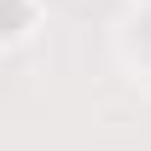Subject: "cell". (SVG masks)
<instances>
[{
    "instance_id": "obj_1",
    "label": "cell",
    "mask_w": 151,
    "mask_h": 151,
    "mask_svg": "<svg viewBox=\"0 0 151 151\" xmlns=\"http://www.w3.org/2000/svg\"><path fill=\"white\" fill-rule=\"evenodd\" d=\"M35 23V6L29 0H0V35H23Z\"/></svg>"
}]
</instances>
